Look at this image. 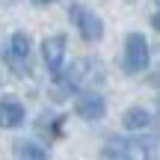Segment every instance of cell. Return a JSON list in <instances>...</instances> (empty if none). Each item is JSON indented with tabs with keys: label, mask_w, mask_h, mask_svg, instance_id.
Listing matches in <instances>:
<instances>
[{
	"label": "cell",
	"mask_w": 160,
	"mask_h": 160,
	"mask_svg": "<svg viewBox=\"0 0 160 160\" xmlns=\"http://www.w3.org/2000/svg\"><path fill=\"white\" fill-rule=\"evenodd\" d=\"M122 68L128 74H139L148 68V42L142 33H131L125 39V57H122Z\"/></svg>",
	"instance_id": "cell-2"
},
{
	"label": "cell",
	"mask_w": 160,
	"mask_h": 160,
	"mask_svg": "<svg viewBox=\"0 0 160 160\" xmlns=\"http://www.w3.org/2000/svg\"><path fill=\"white\" fill-rule=\"evenodd\" d=\"M15 154H18V160H48V151L42 148V145L30 142V139L15 142Z\"/></svg>",
	"instance_id": "cell-10"
},
{
	"label": "cell",
	"mask_w": 160,
	"mask_h": 160,
	"mask_svg": "<svg viewBox=\"0 0 160 160\" xmlns=\"http://www.w3.org/2000/svg\"><path fill=\"white\" fill-rule=\"evenodd\" d=\"M148 122H151V116H148V110H142V107H131L122 116V125H125L128 131H142V128H148Z\"/></svg>",
	"instance_id": "cell-9"
},
{
	"label": "cell",
	"mask_w": 160,
	"mask_h": 160,
	"mask_svg": "<svg viewBox=\"0 0 160 160\" xmlns=\"http://www.w3.org/2000/svg\"><path fill=\"white\" fill-rule=\"evenodd\" d=\"M71 21H74V27L80 30V36L86 42H98L104 36V21L86 6H77V3L71 6Z\"/></svg>",
	"instance_id": "cell-4"
},
{
	"label": "cell",
	"mask_w": 160,
	"mask_h": 160,
	"mask_svg": "<svg viewBox=\"0 0 160 160\" xmlns=\"http://www.w3.org/2000/svg\"><path fill=\"white\" fill-rule=\"evenodd\" d=\"M98 160H131V142H128V139H122V137L107 139Z\"/></svg>",
	"instance_id": "cell-8"
},
{
	"label": "cell",
	"mask_w": 160,
	"mask_h": 160,
	"mask_svg": "<svg viewBox=\"0 0 160 160\" xmlns=\"http://www.w3.org/2000/svg\"><path fill=\"white\" fill-rule=\"evenodd\" d=\"M42 57L45 65L51 68V74H62V59H65V36H48L42 42Z\"/></svg>",
	"instance_id": "cell-5"
},
{
	"label": "cell",
	"mask_w": 160,
	"mask_h": 160,
	"mask_svg": "<svg viewBox=\"0 0 160 160\" xmlns=\"http://www.w3.org/2000/svg\"><path fill=\"white\" fill-rule=\"evenodd\" d=\"M151 24H154V30H160V12H154V18H151Z\"/></svg>",
	"instance_id": "cell-11"
},
{
	"label": "cell",
	"mask_w": 160,
	"mask_h": 160,
	"mask_svg": "<svg viewBox=\"0 0 160 160\" xmlns=\"http://www.w3.org/2000/svg\"><path fill=\"white\" fill-rule=\"evenodd\" d=\"M36 3H53V0H36Z\"/></svg>",
	"instance_id": "cell-12"
},
{
	"label": "cell",
	"mask_w": 160,
	"mask_h": 160,
	"mask_svg": "<svg viewBox=\"0 0 160 160\" xmlns=\"http://www.w3.org/2000/svg\"><path fill=\"white\" fill-rule=\"evenodd\" d=\"M101 80H104V68H101L98 59H92V57L89 59H77V62L59 77L57 89H53V98H65L68 92L83 89V86H95V83H101Z\"/></svg>",
	"instance_id": "cell-1"
},
{
	"label": "cell",
	"mask_w": 160,
	"mask_h": 160,
	"mask_svg": "<svg viewBox=\"0 0 160 160\" xmlns=\"http://www.w3.org/2000/svg\"><path fill=\"white\" fill-rule=\"evenodd\" d=\"M74 110H77V116H80V119L98 122L104 113H107V104H104V98L98 95V92H83V95H77Z\"/></svg>",
	"instance_id": "cell-6"
},
{
	"label": "cell",
	"mask_w": 160,
	"mask_h": 160,
	"mask_svg": "<svg viewBox=\"0 0 160 160\" xmlns=\"http://www.w3.org/2000/svg\"><path fill=\"white\" fill-rule=\"evenodd\" d=\"M30 51H33V45H30V36L27 33H15L9 39L6 59H9V65H12L15 74H30Z\"/></svg>",
	"instance_id": "cell-3"
},
{
	"label": "cell",
	"mask_w": 160,
	"mask_h": 160,
	"mask_svg": "<svg viewBox=\"0 0 160 160\" xmlns=\"http://www.w3.org/2000/svg\"><path fill=\"white\" fill-rule=\"evenodd\" d=\"M24 122V104L18 98H0V128H18Z\"/></svg>",
	"instance_id": "cell-7"
}]
</instances>
